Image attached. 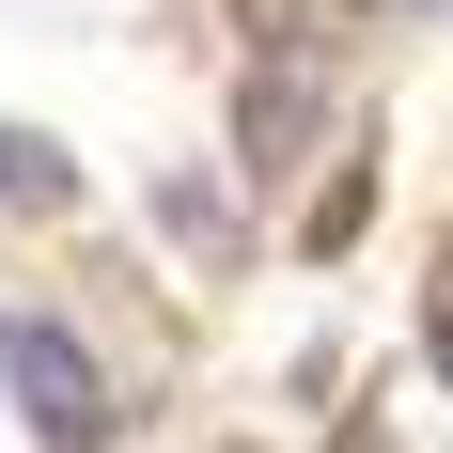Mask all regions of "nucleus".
<instances>
[{
    "mask_svg": "<svg viewBox=\"0 0 453 453\" xmlns=\"http://www.w3.org/2000/svg\"><path fill=\"white\" fill-rule=\"evenodd\" d=\"M234 32H250V63H313V0H234Z\"/></svg>",
    "mask_w": 453,
    "mask_h": 453,
    "instance_id": "obj_4",
    "label": "nucleus"
},
{
    "mask_svg": "<svg viewBox=\"0 0 453 453\" xmlns=\"http://www.w3.org/2000/svg\"><path fill=\"white\" fill-rule=\"evenodd\" d=\"M422 360L453 375V266H438V297H422Z\"/></svg>",
    "mask_w": 453,
    "mask_h": 453,
    "instance_id": "obj_7",
    "label": "nucleus"
},
{
    "mask_svg": "<svg viewBox=\"0 0 453 453\" xmlns=\"http://www.w3.org/2000/svg\"><path fill=\"white\" fill-rule=\"evenodd\" d=\"M0 203H16V219H63V203H79V157L47 126H0Z\"/></svg>",
    "mask_w": 453,
    "mask_h": 453,
    "instance_id": "obj_3",
    "label": "nucleus"
},
{
    "mask_svg": "<svg viewBox=\"0 0 453 453\" xmlns=\"http://www.w3.org/2000/svg\"><path fill=\"white\" fill-rule=\"evenodd\" d=\"M328 453H391V438H375V422H344V438H328Z\"/></svg>",
    "mask_w": 453,
    "mask_h": 453,
    "instance_id": "obj_9",
    "label": "nucleus"
},
{
    "mask_svg": "<svg viewBox=\"0 0 453 453\" xmlns=\"http://www.w3.org/2000/svg\"><path fill=\"white\" fill-rule=\"evenodd\" d=\"M313 126H328L313 63H250V79H234V173H250V188L297 173V157H313Z\"/></svg>",
    "mask_w": 453,
    "mask_h": 453,
    "instance_id": "obj_2",
    "label": "nucleus"
},
{
    "mask_svg": "<svg viewBox=\"0 0 453 453\" xmlns=\"http://www.w3.org/2000/svg\"><path fill=\"white\" fill-rule=\"evenodd\" d=\"M0 391L32 407V453H110V375L79 360V328L0 313Z\"/></svg>",
    "mask_w": 453,
    "mask_h": 453,
    "instance_id": "obj_1",
    "label": "nucleus"
},
{
    "mask_svg": "<svg viewBox=\"0 0 453 453\" xmlns=\"http://www.w3.org/2000/svg\"><path fill=\"white\" fill-rule=\"evenodd\" d=\"M360 219H375V173H328V188H313V219H297V234H313V250H360Z\"/></svg>",
    "mask_w": 453,
    "mask_h": 453,
    "instance_id": "obj_6",
    "label": "nucleus"
},
{
    "mask_svg": "<svg viewBox=\"0 0 453 453\" xmlns=\"http://www.w3.org/2000/svg\"><path fill=\"white\" fill-rule=\"evenodd\" d=\"M157 219H173L188 250H234V203H219V188H203V173H173V188H157Z\"/></svg>",
    "mask_w": 453,
    "mask_h": 453,
    "instance_id": "obj_5",
    "label": "nucleus"
},
{
    "mask_svg": "<svg viewBox=\"0 0 453 453\" xmlns=\"http://www.w3.org/2000/svg\"><path fill=\"white\" fill-rule=\"evenodd\" d=\"M344 16H438V0H344Z\"/></svg>",
    "mask_w": 453,
    "mask_h": 453,
    "instance_id": "obj_8",
    "label": "nucleus"
}]
</instances>
